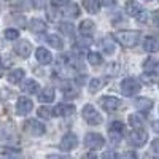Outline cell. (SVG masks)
<instances>
[{"instance_id": "5", "label": "cell", "mask_w": 159, "mask_h": 159, "mask_svg": "<svg viewBox=\"0 0 159 159\" xmlns=\"http://www.w3.org/2000/svg\"><path fill=\"white\" fill-rule=\"evenodd\" d=\"M123 130H124V124L121 121H111L108 126V139L111 142V145H118L123 139Z\"/></svg>"}, {"instance_id": "36", "label": "cell", "mask_w": 159, "mask_h": 159, "mask_svg": "<svg viewBox=\"0 0 159 159\" xmlns=\"http://www.w3.org/2000/svg\"><path fill=\"white\" fill-rule=\"evenodd\" d=\"M70 3V0H51V5L54 8H64Z\"/></svg>"}, {"instance_id": "6", "label": "cell", "mask_w": 159, "mask_h": 159, "mask_svg": "<svg viewBox=\"0 0 159 159\" xmlns=\"http://www.w3.org/2000/svg\"><path fill=\"white\" fill-rule=\"evenodd\" d=\"M100 107L105 110V111H118L119 108L123 107V102H121V99H118V97H115V96H105V97H102L100 99Z\"/></svg>"}, {"instance_id": "35", "label": "cell", "mask_w": 159, "mask_h": 159, "mask_svg": "<svg viewBox=\"0 0 159 159\" xmlns=\"http://www.w3.org/2000/svg\"><path fill=\"white\" fill-rule=\"evenodd\" d=\"M156 80H157V75H156V73H143V75H142V81L148 83V84L156 83Z\"/></svg>"}, {"instance_id": "3", "label": "cell", "mask_w": 159, "mask_h": 159, "mask_svg": "<svg viewBox=\"0 0 159 159\" xmlns=\"http://www.w3.org/2000/svg\"><path fill=\"white\" fill-rule=\"evenodd\" d=\"M119 89H121V92L124 96L134 97V96H137L140 92L142 86H140V83L137 81L135 78H124L121 81V84H119Z\"/></svg>"}, {"instance_id": "1", "label": "cell", "mask_w": 159, "mask_h": 159, "mask_svg": "<svg viewBox=\"0 0 159 159\" xmlns=\"http://www.w3.org/2000/svg\"><path fill=\"white\" fill-rule=\"evenodd\" d=\"M115 38L123 46L132 48V46L139 45V42H140V32L139 30H119V32H116Z\"/></svg>"}, {"instance_id": "29", "label": "cell", "mask_w": 159, "mask_h": 159, "mask_svg": "<svg viewBox=\"0 0 159 159\" xmlns=\"http://www.w3.org/2000/svg\"><path fill=\"white\" fill-rule=\"evenodd\" d=\"M80 15V7L76 5V3H70V7H67L64 10V16L65 18H70V19H73V18H76Z\"/></svg>"}, {"instance_id": "18", "label": "cell", "mask_w": 159, "mask_h": 159, "mask_svg": "<svg viewBox=\"0 0 159 159\" xmlns=\"http://www.w3.org/2000/svg\"><path fill=\"white\" fill-rule=\"evenodd\" d=\"M62 92H64V96L67 97V99H75V97H78V88L73 84V83H70V81H65V83H62Z\"/></svg>"}, {"instance_id": "42", "label": "cell", "mask_w": 159, "mask_h": 159, "mask_svg": "<svg viewBox=\"0 0 159 159\" xmlns=\"http://www.w3.org/2000/svg\"><path fill=\"white\" fill-rule=\"evenodd\" d=\"M157 145H159V140H157V139H156V140H153V145H151V148H153V153H154V154H157V151H159Z\"/></svg>"}, {"instance_id": "16", "label": "cell", "mask_w": 159, "mask_h": 159, "mask_svg": "<svg viewBox=\"0 0 159 159\" xmlns=\"http://www.w3.org/2000/svg\"><path fill=\"white\" fill-rule=\"evenodd\" d=\"M24 76H25V72L22 69H13L7 75V80H8V83H11V84H19L24 80Z\"/></svg>"}, {"instance_id": "17", "label": "cell", "mask_w": 159, "mask_h": 159, "mask_svg": "<svg viewBox=\"0 0 159 159\" xmlns=\"http://www.w3.org/2000/svg\"><path fill=\"white\" fill-rule=\"evenodd\" d=\"M124 10H126L127 15H129V16H132V18H137V16H139V13H142V11H143L142 5H140L139 2H135V0H129V2H126Z\"/></svg>"}, {"instance_id": "43", "label": "cell", "mask_w": 159, "mask_h": 159, "mask_svg": "<svg viewBox=\"0 0 159 159\" xmlns=\"http://www.w3.org/2000/svg\"><path fill=\"white\" fill-rule=\"evenodd\" d=\"M102 3H103L105 7H115L116 0H102Z\"/></svg>"}, {"instance_id": "4", "label": "cell", "mask_w": 159, "mask_h": 159, "mask_svg": "<svg viewBox=\"0 0 159 159\" xmlns=\"http://www.w3.org/2000/svg\"><path fill=\"white\" fill-rule=\"evenodd\" d=\"M24 130L27 132L29 135H32V137H42L46 132V127H45L43 123L37 121V119H25Z\"/></svg>"}, {"instance_id": "9", "label": "cell", "mask_w": 159, "mask_h": 159, "mask_svg": "<svg viewBox=\"0 0 159 159\" xmlns=\"http://www.w3.org/2000/svg\"><path fill=\"white\" fill-rule=\"evenodd\" d=\"M76 147H78V137L75 134H72V132L65 134L59 142V150L61 151H72Z\"/></svg>"}, {"instance_id": "24", "label": "cell", "mask_w": 159, "mask_h": 159, "mask_svg": "<svg viewBox=\"0 0 159 159\" xmlns=\"http://www.w3.org/2000/svg\"><path fill=\"white\" fill-rule=\"evenodd\" d=\"M143 49L147 52H156L159 49V43L154 37H147L143 40Z\"/></svg>"}, {"instance_id": "44", "label": "cell", "mask_w": 159, "mask_h": 159, "mask_svg": "<svg viewBox=\"0 0 159 159\" xmlns=\"http://www.w3.org/2000/svg\"><path fill=\"white\" fill-rule=\"evenodd\" d=\"M48 159H69V157H65V156H59V154H49Z\"/></svg>"}, {"instance_id": "7", "label": "cell", "mask_w": 159, "mask_h": 159, "mask_svg": "<svg viewBox=\"0 0 159 159\" xmlns=\"http://www.w3.org/2000/svg\"><path fill=\"white\" fill-rule=\"evenodd\" d=\"M84 145L89 150H100L105 145V139L97 132H89L84 137Z\"/></svg>"}, {"instance_id": "41", "label": "cell", "mask_w": 159, "mask_h": 159, "mask_svg": "<svg viewBox=\"0 0 159 159\" xmlns=\"http://www.w3.org/2000/svg\"><path fill=\"white\" fill-rule=\"evenodd\" d=\"M124 157H126V159H139V156H137L134 151H127V153L124 154Z\"/></svg>"}, {"instance_id": "33", "label": "cell", "mask_w": 159, "mask_h": 159, "mask_svg": "<svg viewBox=\"0 0 159 159\" xmlns=\"http://www.w3.org/2000/svg\"><path fill=\"white\" fill-rule=\"evenodd\" d=\"M143 69L147 70V73H156V69H157V62L154 59H147L143 62Z\"/></svg>"}, {"instance_id": "38", "label": "cell", "mask_w": 159, "mask_h": 159, "mask_svg": "<svg viewBox=\"0 0 159 159\" xmlns=\"http://www.w3.org/2000/svg\"><path fill=\"white\" fill-rule=\"evenodd\" d=\"M102 159H118V154L115 151H105L102 154Z\"/></svg>"}, {"instance_id": "31", "label": "cell", "mask_w": 159, "mask_h": 159, "mask_svg": "<svg viewBox=\"0 0 159 159\" xmlns=\"http://www.w3.org/2000/svg\"><path fill=\"white\" fill-rule=\"evenodd\" d=\"M8 21H10L11 24H15L16 27H21V29H24L25 25H27V22H25V18H24L22 15H11Z\"/></svg>"}, {"instance_id": "22", "label": "cell", "mask_w": 159, "mask_h": 159, "mask_svg": "<svg viewBox=\"0 0 159 159\" xmlns=\"http://www.w3.org/2000/svg\"><path fill=\"white\" fill-rule=\"evenodd\" d=\"M135 107L143 111V113H148L151 108H153V100L151 99H147V97H140L135 100Z\"/></svg>"}, {"instance_id": "37", "label": "cell", "mask_w": 159, "mask_h": 159, "mask_svg": "<svg viewBox=\"0 0 159 159\" xmlns=\"http://www.w3.org/2000/svg\"><path fill=\"white\" fill-rule=\"evenodd\" d=\"M91 42H92V40L91 38H88V37H83L81 40H78V42H76V45H80V46H89L91 45Z\"/></svg>"}, {"instance_id": "10", "label": "cell", "mask_w": 159, "mask_h": 159, "mask_svg": "<svg viewBox=\"0 0 159 159\" xmlns=\"http://www.w3.org/2000/svg\"><path fill=\"white\" fill-rule=\"evenodd\" d=\"M34 108V102L29 99V97H19L18 102H16V113L19 116H25L29 115Z\"/></svg>"}, {"instance_id": "14", "label": "cell", "mask_w": 159, "mask_h": 159, "mask_svg": "<svg viewBox=\"0 0 159 159\" xmlns=\"http://www.w3.org/2000/svg\"><path fill=\"white\" fill-rule=\"evenodd\" d=\"M35 57H37V61H38L40 64H43V65H48V64L52 62V54H51V51L46 49V48H43V46H42V48H37Z\"/></svg>"}, {"instance_id": "26", "label": "cell", "mask_w": 159, "mask_h": 159, "mask_svg": "<svg viewBox=\"0 0 159 159\" xmlns=\"http://www.w3.org/2000/svg\"><path fill=\"white\" fill-rule=\"evenodd\" d=\"M59 32H62L65 37H73L75 35V25L70 22V21H65V22H61L59 24Z\"/></svg>"}, {"instance_id": "45", "label": "cell", "mask_w": 159, "mask_h": 159, "mask_svg": "<svg viewBox=\"0 0 159 159\" xmlns=\"http://www.w3.org/2000/svg\"><path fill=\"white\" fill-rule=\"evenodd\" d=\"M0 75H3V65H2V62H0Z\"/></svg>"}, {"instance_id": "23", "label": "cell", "mask_w": 159, "mask_h": 159, "mask_svg": "<svg viewBox=\"0 0 159 159\" xmlns=\"http://www.w3.org/2000/svg\"><path fill=\"white\" fill-rule=\"evenodd\" d=\"M100 48L103 49L105 54H113L115 52V42L111 37H103L100 40Z\"/></svg>"}, {"instance_id": "12", "label": "cell", "mask_w": 159, "mask_h": 159, "mask_svg": "<svg viewBox=\"0 0 159 159\" xmlns=\"http://www.w3.org/2000/svg\"><path fill=\"white\" fill-rule=\"evenodd\" d=\"M75 113V107L72 103H57L54 108H52V115H56V116H64V118H67V116H72Z\"/></svg>"}, {"instance_id": "19", "label": "cell", "mask_w": 159, "mask_h": 159, "mask_svg": "<svg viewBox=\"0 0 159 159\" xmlns=\"http://www.w3.org/2000/svg\"><path fill=\"white\" fill-rule=\"evenodd\" d=\"M29 27H30L32 32L40 34V32H45V30H46V22H45L43 19H40V18H32Z\"/></svg>"}, {"instance_id": "8", "label": "cell", "mask_w": 159, "mask_h": 159, "mask_svg": "<svg viewBox=\"0 0 159 159\" xmlns=\"http://www.w3.org/2000/svg\"><path fill=\"white\" fill-rule=\"evenodd\" d=\"M127 140H129L130 145H134V147H143V145L147 143V140H148V134L143 129H139V130L132 129V132L129 134Z\"/></svg>"}, {"instance_id": "46", "label": "cell", "mask_w": 159, "mask_h": 159, "mask_svg": "<svg viewBox=\"0 0 159 159\" xmlns=\"http://www.w3.org/2000/svg\"><path fill=\"white\" fill-rule=\"evenodd\" d=\"M147 2H150V0H147Z\"/></svg>"}, {"instance_id": "15", "label": "cell", "mask_w": 159, "mask_h": 159, "mask_svg": "<svg viewBox=\"0 0 159 159\" xmlns=\"http://www.w3.org/2000/svg\"><path fill=\"white\" fill-rule=\"evenodd\" d=\"M54 96H56V92H54V88H51V86H46L42 89V92H40V96H38V100L42 102V103H51L52 100H54Z\"/></svg>"}, {"instance_id": "20", "label": "cell", "mask_w": 159, "mask_h": 159, "mask_svg": "<svg viewBox=\"0 0 159 159\" xmlns=\"http://www.w3.org/2000/svg\"><path fill=\"white\" fill-rule=\"evenodd\" d=\"M83 8L89 13V15H96L100 10V2L99 0H83Z\"/></svg>"}, {"instance_id": "11", "label": "cell", "mask_w": 159, "mask_h": 159, "mask_svg": "<svg viewBox=\"0 0 159 159\" xmlns=\"http://www.w3.org/2000/svg\"><path fill=\"white\" fill-rule=\"evenodd\" d=\"M13 49H15V52L19 57H29L30 52H32V45H30L29 40H19V42L15 43Z\"/></svg>"}, {"instance_id": "21", "label": "cell", "mask_w": 159, "mask_h": 159, "mask_svg": "<svg viewBox=\"0 0 159 159\" xmlns=\"http://www.w3.org/2000/svg\"><path fill=\"white\" fill-rule=\"evenodd\" d=\"M21 89L25 94H37L38 92V83L35 80H25V81L21 84Z\"/></svg>"}, {"instance_id": "27", "label": "cell", "mask_w": 159, "mask_h": 159, "mask_svg": "<svg viewBox=\"0 0 159 159\" xmlns=\"http://www.w3.org/2000/svg\"><path fill=\"white\" fill-rule=\"evenodd\" d=\"M105 86V80L103 78H92L89 81V92H99L102 88Z\"/></svg>"}, {"instance_id": "2", "label": "cell", "mask_w": 159, "mask_h": 159, "mask_svg": "<svg viewBox=\"0 0 159 159\" xmlns=\"http://www.w3.org/2000/svg\"><path fill=\"white\" fill-rule=\"evenodd\" d=\"M81 116H83L84 121H86L88 124H91V126L100 124V123L103 121L102 115L96 110L94 105H91V103H86L84 107H83V110H81Z\"/></svg>"}, {"instance_id": "28", "label": "cell", "mask_w": 159, "mask_h": 159, "mask_svg": "<svg viewBox=\"0 0 159 159\" xmlns=\"http://www.w3.org/2000/svg\"><path fill=\"white\" fill-rule=\"evenodd\" d=\"M129 124L132 126V129H143L145 127V121L140 115H130L129 116Z\"/></svg>"}, {"instance_id": "30", "label": "cell", "mask_w": 159, "mask_h": 159, "mask_svg": "<svg viewBox=\"0 0 159 159\" xmlns=\"http://www.w3.org/2000/svg\"><path fill=\"white\" fill-rule=\"evenodd\" d=\"M88 61H89L91 65H94V67H99V65H102V62H103V57L99 54V52L91 51L89 54H88Z\"/></svg>"}, {"instance_id": "32", "label": "cell", "mask_w": 159, "mask_h": 159, "mask_svg": "<svg viewBox=\"0 0 159 159\" xmlns=\"http://www.w3.org/2000/svg\"><path fill=\"white\" fill-rule=\"evenodd\" d=\"M37 113H38V116L42 119H51L52 118V108L46 107V105H42V107L37 110Z\"/></svg>"}, {"instance_id": "39", "label": "cell", "mask_w": 159, "mask_h": 159, "mask_svg": "<svg viewBox=\"0 0 159 159\" xmlns=\"http://www.w3.org/2000/svg\"><path fill=\"white\" fill-rule=\"evenodd\" d=\"M137 21H139V22H147V21H148V13H147V11H142V13H139Z\"/></svg>"}, {"instance_id": "25", "label": "cell", "mask_w": 159, "mask_h": 159, "mask_svg": "<svg viewBox=\"0 0 159 159\" xmlns=\"http://www.w3.org/2000/svg\"><path fill=\"white\" fill-rule=\"evenodd\" d=\"M46 43L51 46V48H56V49H62L64 48V42L62 38L57 35V34H49L46 37Z\"/></svg>"}, {"instance_id": "34", "label": "cell", "mask_w": 159, "mask_h": 159, "mask_svg": "<svg viewBox=\"0 0 159 159\" xmlns=\"http://www.w3.org/2000/svg\"><path fill=\"white\" fill-rule=\"evenodd\" d=\"M3 37L7 40H18L19 38V32L16 29H5L3 30Z\"/></svg>"}, {"instance_id": "40", "label": "cell", "mask_w": 159, "mask_h": 159, "mask_svg": "<svg viewBox=\"0 0 159 159\" xmlns=\"http://www.w3.org/2000/svg\"><path fill=\"white\" fill-rule=\"evenodd\" d=\"M81 159H97V156H96V153H94V151H89V153L83 154V157H81Z\"/></svg>"}, {"instance_id": "13", "label": "cell", "mask_w": 159, "mask_h": 159, "mask_svg": "<svg viewBox=\"0 0 159 159\" xmlns=\"http://www.w3.org/2000/svg\"><path fill=\"white\" fill-rule=\"evenodd\" d=\"M94 32H96V24H94V21H91V19H83L81 24H80V34H81V37L91 38Z\"/></svg>"}]
</instances>
